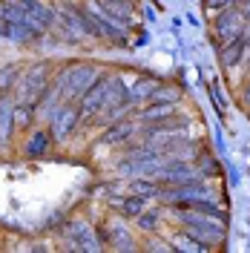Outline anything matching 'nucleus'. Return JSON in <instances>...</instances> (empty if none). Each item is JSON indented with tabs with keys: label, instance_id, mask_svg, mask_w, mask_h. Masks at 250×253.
<instances>
[{
	"label": "nucleus",
	"instance_id": "obj_4",
	"mask_svg": "<svg viewBox=\"0 0 250 253\" xmlns=\"http://www.w3.org/2000/svg\"><path fill=\"white\" fill-rule=\"evenodd\" d=\"M12 115H15V107H12V101H0V141H6L9 138V132H12Z\"/></svg>",
	"mask_w": 250,
	"mask_h": 253
},
{
	"label": "nucleus",
	"instance_id": "obj_2",
	"mask_svg": "<svg viewBox=\"0 0 250 253\" xmlns=\"http://www.w3.org/2000/svg\"><path fill=\"white\" fill-rule=\"evenodd\" d=\"M15 6H17V9H23V15L29 17L38 29H49V26H52V20H55L52 9H46V6H43V3H38V0H15Z\"/></svg>",
	"mask_w": 250,
	"mask_h": 253
},
{
	"label": "nucleus",
	"instance_id": "obj_6",
	"mask_svg": "<svg viewBox=\"0 0 250 253\" xmlns=\"http://www.w3.org/2000/svg\"><path fill=\"white\" fill-rule=\"evenodd\" d=\"M15 78H17V72L12 69V66H9V69H3V72H0V89H9V84H12Z\"/></svg>",
	"mask_w": 250,
	"mask_h": 253
},
{
	"label": "nucleus",
	"instance_id": "obj_1",
	"mask_svg": "<svg viewBox=\"0 0 250 253\" xmlns=\"http://www.w3.org/2000/svg\"><path fill=\"white\" fill-rule=\"evenodd\" d=\"M46 89V66H35L26 81H23V92H20V104H26V107H35V101H38V95H43Z\"/></svg>",
	"mask_w": 250,
	"mask_h": 253
},
{
	"label": "nucleus",
	"instance_id": "obj_5",
	"mask_svg": "<svg viewBox=\"0 0 250 253\" xmlns=\"http://www.w3.org/2000/svg\"><path fill=\"white\" fill-rule=\"evenodd\" d=\"M46 147H49V132H38L32 138V144L26 147V153L29 156H41V153H46Z\"/></svg>",
	"mask_w": 250,
	"mask_h": 253
},
{
	"label": "nucleus",
	"instance_id": "obj_3",
	"mask_svg": "<svg viewBox=\"0 0 250 253\" xmlns=\"http://www.w3.org/2000/svg\"><path fill=\"white\" fill-rule=\"evenodd\" d=\"M81 112H75L72 107H63V110H58V118L52 121V132L58 135V138H63L66 132H72V126L78 124Z\"/></svg>",
	"mask_w": 250,
	"mask_h": 253
}]
</instances>
